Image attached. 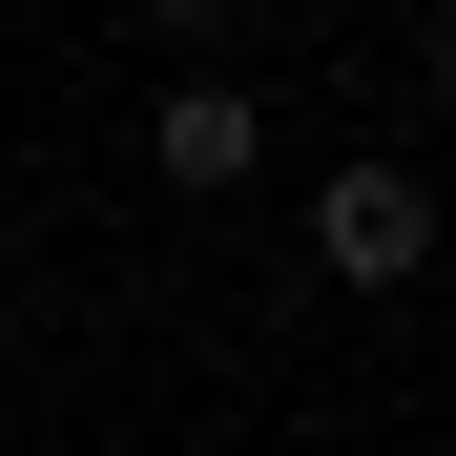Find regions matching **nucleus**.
Here are the masks:
<instances>
[{
    "label": "nucleus",
    "instance_id": "nucleus-1",
    "mask_svg": "<svg viewBox=\"0 0 456 456\" xmlns=\"http://www.w3.org/2000/svg\"><path fill=\"white\" fill-rule=\"evenodd\" d=\"M312 249H332L353 290L436 270V167H332V187H312Z\"/></svg>",
    "mask_w": 456,
    "mask_h": 456
},
{
    "label": "nucleus",
    "instance_id": "nucleus-2",
    "mask_svg": "<svg viewBox=\"0 0 456 456\" xmlns=\"http://www.w3.org/2000/svg\"><path fill=\"white\" fill-rule=\"evenodd\" d=\"M249 145H270L249 104H228V84H187V104H167V187H249Z\"/></svg>",
    "mask_w": 456,
    "mask_h": 456
},
{
    "label": "nucleus",
    "instance_id": "nucleus-3",
    "mask_svg": "<svg viewBox=\"0 0 456 456\" xmlns=\"http://www.w3.org/2000/svg\"><path fill=\"white\" fill-rule=\"evenodd\" d=\"M436 104H456V42H436Z\"/></svg>",
    "mask_w": 456,
    "mask_h": 456
}]
</instances>
